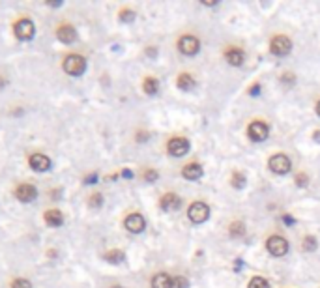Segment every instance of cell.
I'll list each match as a JSON object with an SVG mask.
<instances>
[{
    "label": "cell",
    "instance_id": "9c48e42d",
    "mask_svg": "<svg viewBox=\"0 0 320 288\" xmlns=\"http://www.w3.org/2000/svg\"><path fill=\"white\" fill-rule=\"evenodd\" d=\"M15 36L19 39H32L34 38V23L30 19H21L15 23Z\"/></svg>",
    "mask_w": 320,
    "mask_h": 288
},
{
    "label": "cell",
    "instance_id": "ac0fdd59",
    "mask_svg": "<svg viewBox=\"0 0 320 288\" xmlns=\"http://www.w3.org/2000/svg\"><path fill=\"white\" fill-rule=\"evenodd\" d=\"M45 223L49 227H60L64 223V215L58 209H47L45 211Z\"/></svg>",
    "mask_w": 320,
    "mask_h": 288
},
{
    "label": "cell",
    "instance_id": "4316f807",
    "mask_svg": "<svg viewBox=\"0 0 320 288\" xmlns=\"http://www.w3.org/2000/svg\"><path fill=\"white\" fill-rule=\"evenodd\" d=\"M88 204H90L92 208H101V204H103V196L99 195V193H96V195L90 196V200H88Z\"/></svg>",
    "mask_w": 320,
    "mask_h": 288
},
{
    "label": "cell",
    "instance_id": "603a6c76",
    "mask_svg": "<svg viewBox=\"0 0 320 288\" xmlns=\"http://www.w3.org/2000/svg\"><path fill=\"white\" fill-rule=\"evenodd\" d=\"M247 288H270V282L264 279V277H253L249 281Z\"/></svg>",
    "mask_w": 320,
    "mask_h": 288
},
{
    "label": "cell",
    "instance_id": "ba28073f",
    "mask_svg": "<svg viewBox=\"0 0 320 288\" xmlns=\"http://www.w3.org/2000/svg\"><path fill=\"white\" fill-rule=\"evenodd\" d=\"M167 150H169L170 156L174 157H182L189 152V140L183 137H174L170 138L169 144H167Z\"/></svg>",
    "mask_w": 320,
    "mask_h": 288
},
{
    "label": "cell",
    "instance_id": "cb8c5ba5",
    "mask_svg": "<svg viewBox=\"0 0 320 288\" xmlns=\"http://www.w3.org/2000/svg\"><path fill=\"white\" fill-rule=\"evenodd\" d=\"M301 247H303V251H314V249L318 247V242H316V238H314V236H305Z\"/></svg>",
    "mask_w": 320,
    "mask_h": 288
},
{
    "label": "cell",
    "instance_id": "74e56055",
    "mask_svg": "<svg viewBox=\"0 0 320 288\" xmlns=\"http://www.w3.org/2000/svg\"><path fill=\"white\" fill-rule=\"evenodd\" d=\"M111 288H124V286H120V284H114V286H111Z\"/></svg>",
    "mask_w": 320,
    "mask_h": 288
},
{
    "label": "cell",
    "instance_id": "83f0119b",
    "mask_svg": "<svg viewBox=\"0 0 320 288\" xmlns=\"http://www.w3.org/2000/svg\"><path fill=\"white\" fill-rule=\"evenodd\" d=\"M12 288H32L30 281H26V279H15L12 282Z\"/></svg>",
    "mask_w": 320,
    "mask_h": 288
},
{
    "label": "cell",
    "instance_id": "e575fe53",
    "mask_svg": "<svg viewBox=\"0 0 320 288\" xmlns=\"http://www.w3.org/2000/svg\"><path fill=\"white\" fill-rule=\"evenodd\" d=\"M314 140L320 142V131H314Z\"/></svg>",
    "mask_w": 320,
    "mask_h": 288
},
{
    "label": "cell",
    "instance_id": "5b68a950",
    "mask_svg": "<svg viewBox=\"0 0 320 288\" xmlns=\"http://www.w3.org/2000/svg\"><path fill=\"white\" fill-rule=\"evenodd\" d=\"M266 247H268L270 255L274 256H285L288 253V242L283 236H270Z\"/></svg>",
    "mask_w": 320,
    "mask_h": 288
},
{
    "label": "cell",
    "instance_id": "277c9868",
    "mask_svg": "<svg viewBox=\"0 0 320 288\" xmlns=\"http://www.w3.org/2000/svg\"><path fill=\"white\" fill-rule=\"evenodd\" d=\"M270 51L275 56H287L288 52L292 51V41L287 36H275L270 43Z\"/></svg>",
    "mask_w": 320,
    "mask_h": 288
},
{
    "label": "cell",
    "instance_id": "52a82bcc",
    "mask_svg": "<svg viewBox=\"0 0 320 288\" xmlns=\"http://www.w3.org/2000/svg\"><path fill=\"white\" fill-rule=\"evenodd\" d=\"M201 49V41L195 38V36H182L178 39V51L182 54H187V56H193L197 54Z\"/></svg>",
    "mask_w": 320,
    "mask_h": 288
},
{
    "label": "cell",
    "instance_id": "f546056e",
    "mask_svg": "<svg viewBox=\"0 0 320 288\" xmlns=\"http://www.w3.org/2000/svg\"><path fill=\"white\" fill-rule=\"evenodd\" d=\"M296 185H298V187H305V185H307V176H305V174H298V176H296Z\"/></svg>",
    "mask_w": 320,
    "mask_h": 288
},
{
    "label": "cell",
    "instance_id": "7402d4cb",
    "mask_svg": "<svg viewBox=\"0 0 320 288\" xmlns=\"http://www.w3.org/2000/svg\"><path fill=\"white\" fill-rule=\"evenodd\" d=\"M230 183H232V187H236V189H242L243 185H245V176H243L242 172H234L232 178H230Z\"/></svg>",
    "mask_w": 320,
    "mask_h": 288
},
{
    "label": "cell",
    "instance_id": "4dcf8cb0",
    "mask_svg": "<svg viewBox=\"0 0 320 288\" xmlns=\"http://www.w3.org/2000/svg\"><path fill=\"white\" fill-rule=\"evenodd\" d=\"M120 17H122V21H133L135 13L130 12V10H122V12H120Z\"/></svg>",
    "mask_w": 320,
    "mask_h": 288
},
{
    "label": "cell",
    "instance_id": "8fae6325",
    "mask_svg": "<svg viewBox=\"0 0 320 288\" xmlns=\"http://www.w3.org/2000/svg\"><path fill=\"white\" fill-rule=\"evenodd\" d=\"M125 229L133 232V234H139V232H143L144 227H146V221H144V217L141 213H131V215L125 217Z\"/></svg>",
    "mask_w": 320,
    "mask_h": 288
},
{
    "label": "cell",
    "instance_id": "44dd1931",
    "mask_svg": "<svg viewBox=\"0 0 320 288\" xmlns=\"http://www.w3.org/2000/svg\"><path fill=\"white\" fill-rule=\"evenodd\" d=\"M125 255L122 251H118V249H112L109 253H105V260L111 262V264H120V262H124Z\"/></svg>",
    "mask_w": 320,
    "mask_h": 288
},
{
    "label": "cell",
    "instance_id": "5bb4252c",
    "mask_svg": "<svg viewBox=\"0 0 320 288\" xmlns=\"http://www.w3.org/2000/svg\"><path fill=\"white\" fill-rule=\"evenodd\" d=\"M56 38L62 41V43H73L77 39V32L72 25H62L56 28Z\"/></svg>",
    "mask_w": 320,
    "mask_h": 288
},
{
    "label": "cell",
    "instance_id": "f1b7e54d",
    "mask_svg": "<svg viewBox=\"0 0 320 288\" xmlns=\"http://www.w3.org/2000/svg\"><path fill=\"white\" fill-rule=\"evenodd\" d=\"M157 178H159V174H157V170L148 169L146 172H144V180H146V182H156Z\"/></svg>",
    "mask_w": 320,
    "mask_h": 288
},
{
    "label": "cell",
    "instance_id": "d6a6232c",
    "mask_svg": "<svg viewBox=\"0 0 320 288\" xmlns=\"http://www.w3.org/2000/svg\"><path fill=\"white\" fill-rule=\"evenodd\" d=\"M96 180H98V176H96V174H92V176H88L85 180L86 183H96Z\"/></svg>",
    "mask_w": 320,
    "mask_h": 288
},
{
    "label": "cell",
    "instance_id": "4fadbf2b",
    "mask_svg": "<svg viewBox=\"0 0 320 288\" xmlns=\"http://www.w3.org/2000/svg\"><path fill=\"white\" fill-rule=\"evenodd\" d=\"M30 167L38 172H45L51 169V159L45 154H32L30 156Z\"/></svg>",
    "mask_w": 320,
    "mask_h": 288
},
{
    "label": "cell",
    "instance_id": "d590c367",
    "mask_svg": "<svg viewBox=\"0 0 320 288\" xmlns=\"http://www.w3.org/2000/svg\"><path fill=\"white\" fill-rule=\"evenodd\" d=\"M4 85H6V81H4V79L0 77V88H2V86H4Z\"/></svg>",
    "mask_w": 320,
    "mask_h": 288
},
{
    "label": "cell",
    "instance_id": "7c38bea8",
    "mask_svg": "<svg viewBox=\"0 0 320 288\" xmlns=\"http://www.w3.org/2000/svg\"><path fill=\"white\" fill-rule=\"evenodd\" d=\"M180 196L176 193H167V195L161 196V200H159V208L163 209V211H174V209L180 208Z\"/></svg>",
    "mask_w": 320,
    "mask_h": 288
},
{
    "label": "cell",
    "instance_id": "d4e9b609",
    "mask_svg": "<svg viewBox=\"0 0 320 288\" xmlns=\"http://www.w3.org/2000/svg\"><path fill=\"white\" fill-rule=\"evenodd\" d=\"M243 234H245V227H243L242 223H232V227H230V236L238 238V236H243Z\"/></svg>",
    "mask_w": 320,
    "mask_h": 288
},
{
    "label": "cell",
    "instance_id": "836d02e7",
    "mask_svg": "<svg viewBox=\"0 0 320 288\" xmlns=\"http://www.w3.org/2000/svg\"><path fill=\"white\" fill-rule=\"evenodd\" d=\"M283 221L287 223V225H292V223H294V219H292V217H288V215H285V217H283Z\"/></svg>",
    "mask_w": 320,
    "mask_h": 288
},
{
    "label": "cell",
    "instance_id": "8d00e7d4",
    "mask_svg": "<svg viewBox=\"0 0 320 288\" xmlns=\"http://www.w3.org/2000/svg\"><path fill=\"white\" fill-rule=\"evenodd\" d=\"M316 114H318V116H320V101H318V103H316Z\"/></svg>",
    "mask_w": 320,
    "mask_h": 288
},
{
    "label": "cell",
    "instance_id": "8992f818",
    "mask_svg": "<svg viewBox=\"0 0 320 288\" xmlns=\"http://www.w3.org/2000/svg\"><path fill=\"white\" fill-rule=\"evenodd\" d=\"M247 135L249 138L253 140V142H262V140H266L270 135V129L268 125L261 122V120H257V122H251L247 127Z\"/></svg>",
    "mask_w": 320,
    "mask_h": 288
},
{
    "label": "cell",
    "instance_id": "d6986e66",
    "mask_svg": "<svg viewBox=\"0 0 320 288\" xmlns=\"http://www.w3.org/2000/svg\"><path fill=\"white\" fill-rule=\"evenodd\" d=\"M170 284H172V279H170L169 273H165V271L157 273L156 277L152 279V288H170Z\"/></svg>",
    "mask_w": 320,
    "mask_h": 288
},
{
    "label": "cell",
    "instance_id": "ffe728a7",
    "mask_svg": "<svg viewBox=\"0 0 320 288\" xmlns=\"http://www.w3.org/2000/svg\"><path fill=\"white\" fill-rule=\"evenodd\" d=\"M157 88H159V83H157L156 77H146L143 83V90L148 94V96H152V94H156Z\"/></svg>",
    "mask_w": 320,
    "mask_h": 288
},
{
    "label": "cell",
    "instance_id": "30bf717a",
    "mask_svg": "<svg viewBox=\"0 0 320 288\" xmlns=\"http://www.w3.org/2000/svg\"><path fill=\"white\" fill-rule=\"evenodd\" d=\"M15 196L19 198L21 202H32L34 198L38 196V189L34 187L32 183H21L19 187L15 189Z\"/></svg>",
    "mask_w": 320,
    "mask_h": 288
},
{
    "label": "cell",
    "instance_id": "9a60e30c",
    "mask_svg": "<svg viewBox=\"0 0 320 288\" xmlns=\"http://www.w3.org/2000/svg\"><path fill=\"white\" fill-rule=\"evenodd\" d=\"M225 58H227V62H229L230 65H242L245 54H243L242 49H238V47H230L229 51L225 52Z\"/></svg>",
    "mask_w": 320,
    "mask_h": 288
},
{
    "label": "cell",
    "instance_id": "484cf974",
    "mask_svg": "<svg viewBox=\"0 0 320 288\" xmlns=\"http://www.w3.org/2000/svg\"><path fill=\"white\" fill-rule=\"evenodd\" d=\"M187 284H189V281H187L185 277H182V275H178V277H174V279H172V284H170V288H187Z\"/></svg>",
    "mask_w": 320,
    "mask_h": 288
},
{
    "label": "cell",
    "instance_id": "7a4b0ae2",
    "mask_svg": "<svg viewBox=\"0 0 320 288\" xmlns=\"http://www.w3.org/2000/svg\"><path fill=\"white\" fill-rule=\"evenodd\" d=\"M268 167L275 174H287V172H290V169H292V163H290V159H288L285 154H275V156L270 157Z\"/></svg>",
    "mask_w": 320,
    "mask_h": 288
},
{
    "label": "cell",
    "instance_id": "3957f363",
    "mask_svg": "<svg viewBox=\"0 0 320 288\" xmlns=\"http://www.w3.org/2000/svg\"><path fill=\"white\" fill-rule=\"evenodd\" d=\"M187 215H189V219L193 223H197V225H201V223L204 221H208V217H210V208H208V204H204V202H193L189 206V209H187Z\"/></svg>",
    "mask_w": 320,
    "mask_h": 288
},
{
    "label": "cell",
    "instance_id": "1f68e13d",
    "mask_svg": "<svg viewBox=\"0 0 320 288\" xmlns=\"http://www.w3.org/2000/svg\"><path fill=\"white\" fill-rule=\"evenodd\" d=\"M259 92H261V85H253L249 88V96H257Z\"/></svg>",
    "mask_w": 320,
    "mask_h": 288
},
{
    "label": "cell",
    "instance_id": "6da1fadb",
    "mask_svg": "<svg viewBox=\"0 0 320 288\" xmlns=\"http://www.w3.org/2000/svg\"><path fill=\"white\" fill-rule=\"evenodd\" d=\"M86 69V60L81 56V54H70L66 56L64 60V71L68 75H73V77H79L83 75Z\"/></svg>",
    "mask_w": 320,
    "mask_h": 288
},
{
    "label": "cell",
    "instance_id": "e0dca14e",
    "mask_svg": "<svg viewBox=\"0 0 320 288\" xmlns=\"http://www.w3.org/2000/svg\"><path fill=\"white\" fill-rule=\"evenodd\" d=\"M195 79L191 77L189 73H180L178 75V79H176V86L180 88V90H183V92H189V90H193L195 88Z\"/></svg>",
    "mask_w": 320,
    "mask_h": 288
},
{
    "label": "cell",
    "instance_id": "2e32d148",
    "mask_svg": "<svg viewBox=\"0 0 320 288\" xmlns=\"http://www.w3.org/2000/svg\"><path fill=\"white\" fill-rule=\"evenodd\" d=\"M182 176L187 178V180H199V178L203 176V167L199 163H189L185 165L182 170Z\"/></svg>",
    "mask_w": 320,
    "mask_h": 288
}]
</instances>
